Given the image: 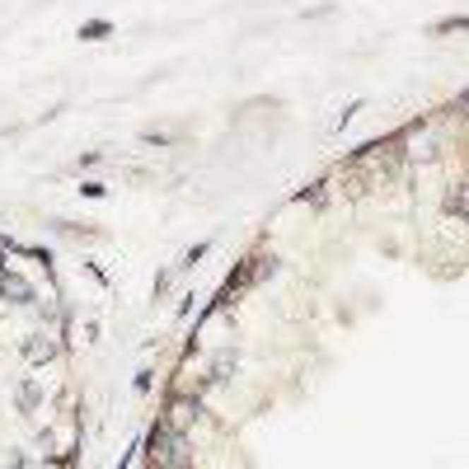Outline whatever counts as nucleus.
<instances>
[{
	"mask_svg": "<svg viewBox=\"0 0 469 469\" xmlns=\"http://www.w3.org/2000/svg\"><path fill=\"white\" fill-rule=\"evenodd\" d=\"M460 113H469V94H465V99H460Z\"/></svg>",
	"mask_w": 469,
	"mask_h": 469,
	"instance_id": "423d86ee",
	"label": "nucleus"
},
{
	"mask_svg": "<svg viewBox=\"0 0 469 469\" xmlns=\"http://www.w3.org/2000/svg\"><path fill=\"white\" fill-rule=\"evenodd\" d=\"M0 291H5V296H14L19 305H28V300H33L28 282H24V277H14V273H0Z\"/></svg>",
	"mask_w": 469,
	"mask_h": 469,
	"instance_id": "f03ea898",
	"label": "nucleus"
},
{
	"mask_svg": "<svg viewBox=\"0 0 469 469\" xmlns=\"http://www.w3.org/2000/svg\"><path fill=\"white\" fill-rule=\"evenodd\" d=\"M193 417H197V404H193V399H179V404H174V417H170V427H188V422H193Z\"/></svg>",
	"mask_w": 469,
	"mask_h": 469,
	"instance_id": "7ed1b4c3",
	"label": "nucleus"
},
{
	"mask_svg": "<svg viewBox=\"0 0 469 469\" xmlns=\"http://www.w3.org/2000/svg\"><path fill=\"white\" fill-rule=\"evenodd\" d=\"M446 207H451V211H460V216H469V183H460L456 193L446 197Z\"/></svg>",
	"mask_w": 469,
	"mask_h": 469,
	"instance_id": "20e7f679",
	"label": "nucleus"
},
{
	"mask_svg": "<svg viewBox=\"0 0 469 469\" xmlns=\"http://www.w3.org/2000/svg\"><path fill=\"white\" fill-rule=\"evenodd\" d=\"M104 33H108L104 19H99V24H85V28H80V38H104Z\"/></svg>",
	"mask_w": 469,
	"mask_h": 469,
	"instance_id": "39448f33",
	"label": "nucleus"
},
{
	"mask_svg": "<svg viewBox=\"0 0 469 469\" xmlns=\"http://www.w3.org/2000/svg\"><path fill=\"white\" fill-rule=\"evenodd\" d=\"M150 460H160V465H188V456H179V427H155Z\"/></svg>",
	"mask_w": 469,
	"mask_h": 469,
	"instance_id": "f257e3e1",
	"label": "nucleus"
}]
</instances>
